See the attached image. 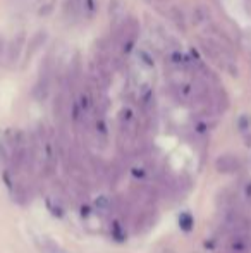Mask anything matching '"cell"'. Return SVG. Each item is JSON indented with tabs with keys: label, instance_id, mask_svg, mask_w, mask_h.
Here are the masks:
<instances>
[{
	"label": "cell",
	"instance_id": "cell-3",
	"mask_svg": "<svg viewBox=\"0 0 251 253\" xmlns=\"http://www.w3.org/2000/svg\"><path fill=\"white\" fill-rule=\"evenodd\" d=\"M50 253H66V252H60V250H54V252H50Z\"/></svg>",
	"mask_w": 251,
	"mask_h": 253
},
{
	"label": "cell",
	"instance_id": "cell-2",
	"mask_svg": "<svg viewBox=\"0 0 251 253\" xmlns=\"http://www.w3.org/2000/svg\"><path fill=\"white\" fill-rule=\"evenodd\" d=\"M4 54V40H0V57Z\"/></svg>",
	"mask_w": 251,
	"mask_h": 253
},
{
	"label": "cell",
	"instance_id": "cell-1",
	"mask_svg": "<svg viewBox=\"0 0 251 253\" xmlns=\"http://www.w3.org/2000/svg\"><path fill=\"white\" fill-rule=\"evenodd\" d=\"M201 45H203L207 55H210L212 59L222 67V69H226L227 73H231V74L237 73L236 59H234L232 52H231L226 45L220 43V41L215 40V38H203V40H201Z\"/></svg>",
	"mask_w": 251,
	"mask_h": 253
}]
</instances>
